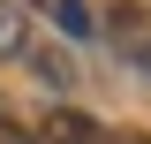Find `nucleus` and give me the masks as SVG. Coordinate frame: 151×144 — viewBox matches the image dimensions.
<instances>
[{"label":"nucleus","mask_w":151,"mask_h":144,"mask_svg":"<svg viewBox=\"0 0 151 144\" xmlns=\"http://www.w3.org/2000/svg\"><path fill=\"white\" fill-rule=\"evenodd\" d=\"M106 46H113V53H121V61H129V68L151 84V8L113 0V8H106Z\"/></svg>","instance_id":"f257e3e1"},{"label":"nucleus","mask_w":151,"mask_h":144,"mask_svg":"<svg viewBox=\"0 0 151 144\" xmlns=\"http://www.w3.org/2000/svg\"><path fill=\"white\" fill-rule=\"evenodd\" d=\"M45 144H113L106 129L91 121V114H76V106H60L53 121H45Z\"/></svg>","instance_id":"f03ea898"},{"label":"nucleus","mask_w":151,"mask_h":144,"mask_svg":"<svg viewBox=\"0 0 151 144\" xmlns=\"http://www.w3.org/2000/svg\"><path fill=\"white\" fill-rule=\"evenodd\" d=\"M45 15H53L68 38H91V15H83V0H45Z\"/></svg>","instance_id":"7ed1b4c3"},{"label":"nucleus","mask_w":151,"mask_h":144,"mask_svg":"<svg viewBox=\"0 0 151 144\" xmlns=\"http://www.w3.org/2000/svg\"><path fill=\"white\" fill-rule=\"evenodd\" d=\"M0 53H23V0H0Z\"/></svg>","instance_id":"20e7f679"},{"label":"nucleus","mask_w":151,"mask_h":144,"mask_svg":"<svg viewBox=\"0 0 151 144\" xmlns=\"http://www.w3.org/2000/svg\"><path fill=\"white\" fill-rule=\"evenodd\" d=\"M38 61V76H45V84H53V91H68L76 84V68H68V61H60V53H30Z\"/></svg>","instance_id":"39448f33"},{"label":"nucleus","mask_w":151,"mask_h":144,"mask_svg":"<svg viewBox=\"0 0 151 144\" xmlns=\"http://www.w3.org/2000/svg\"><path fill=\"white\" fill-rule=\"evenodd\" d=\"M38 8H45V0H38Z\"/></svg>","instance_id":"423d86ee"}]
</instances>
